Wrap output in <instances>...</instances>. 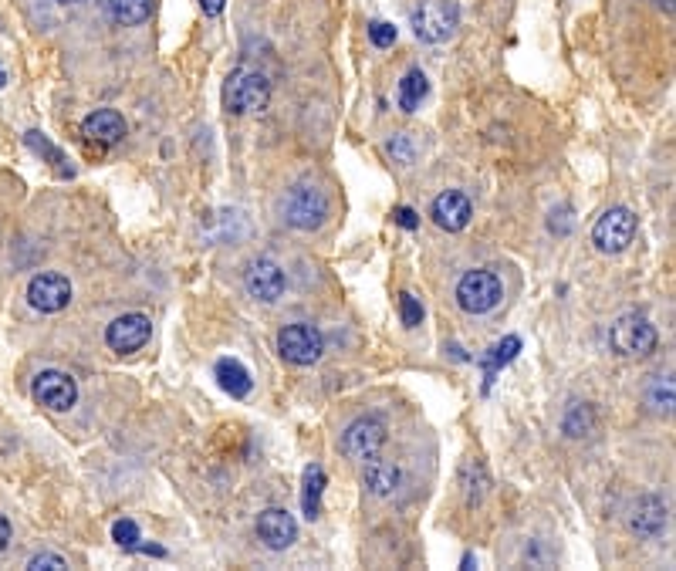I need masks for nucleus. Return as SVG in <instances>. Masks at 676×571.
I'll return each instance as SVG.
<instances>
[{"label":"nucleus","mask_w":676,"mask_h":571,"mask_svg":"<svg viewBox=\"0 0 676 571\" xmlns=\"http://www.w3.org/2000/svg\"><path fill=\"white\" fill-rule=\"evenodd\" d=\"M149 335H153V321H149V315L129 311V315H119L109 328H105V345H109L115 355H132L149 342Z\"/></svg>","instance_id":"nucleus-11"},{"label":"nucleus","mask_w":676,"mask_h":571,"mask_svg":"<svg viewBox=\"0 0 676 571\" xmlns=\"http://www.w3.org/2000/svg\"><path fill=\"white\" fill-rule=\"evenodd\" d=\"M636 237V217L633 210L626 207H612L595 220L592 227V244L599 247L602 254H622Z\"/></svg>","instance_id":"nucleus-7"},{"label":"nucleus","mask_w":676,"mask_h":571,"mask_svg":"<svg viewBox=\"0 0 676 571\" xmlns=\"http://www.w3.org/2000/svg\"><path fill=\"white\" fill-rule=\"evenodd\" d=\"M322 490H325V470L318 467V463H311L305 470V494H301V511H305L308 521L322 511Z\"/></svg>","instance_id":"nucleus-21"},{"label":"nucleus","mask_w":676,"mask_h":571,"mask_svg":"<svg viewBox=\"0 0 676 571\" xmlns=\"http://www.w3.org/2000/svg\"><path fill=\"white\" fill-rule=\"evenodd\" d=\"M595 426V416H592V406L585 403H572L565 409V419H562V430L568 436H585Z\"/></svg>","instance_id":"nucleus-25"},{"label":"nucleus","mask_w":676,"mask_h":571,"mask_svg":"<svg viewBox=\"0 0 676 571\" xmlns=\"http://www.w3.org/2000/svg\"><path fill=\"white\" fill-rule=\"evenodd\" d=\"M660 7H666V11H673V0H656Z\"/></svg>","instance_id":"nucleus-36"},{"label":"nucleus","mask_w":676,"mask_h":571,"mask_svg":"<svg viewBox=\"0 0 676 571\" xmlns=\"http://www.w3.org/2000/svg\"><path fill=\"white\" fill-rule=\"evenodd\" d=\"M271 98V82L264 71L257 68H237L230 71L227 85H224V105L227 112L247 115V112H261Z\"/></svg>","instance_id":"nucleus-2"},{"label":"nucleus","mask_w":676,"mask_h":571,"mask_svg":"<svg viewBox=\"0 0 676 571\" xmlns=\"http://www.w3.org/2000/svg\"><path fill=\"white\" fill-rule=\"evenodd\" d=\"M28 568L31 571H61V568H68V561L61 558V555H51V551H44V555H34L28 561Z\"/></svg>","instance_id":"nucleus-29"},{"label":"nucleus","mask_w":676,"mask_h":571,"mask_svg":"<svg viewBox=\"0 0 676 571\" xmlns=\"http://www.w3.org/2000/svg\"><path fill=\"white\" fill-rule=\"evenodd\" d=\"M24 142H28V146H31L41 159H48V163L55 166L58 173H71L65 153H61V149H58L48 136H44V132H28V136H24Z\"/></svg>","instance_id":"nucleus-23"},{"label":"nucleus","mask_w":676,"mask_h":571,"mask_svg":"<svg viewBox=\"0 0 676 571\" xmlns=\"http://www.w3.org/2000/svg\"><path fill=\"white\" fill-rule=\"evenodd\" d=\"M105 7H109V17L115 24H122V28H136V24L149 21V14H153V0H105Z\"/></svg>","instance_id":"nucleus-19"},{"label":"nucleus","mask_w":676,"mask_h":571,"mask_svg":"<svg viewBox=\"0 0 676 571\" xmlns=\"http://www.w3.org/2000/svg\"><path fill=\"white\" fill-rule=\"evenodd\" d=\"M369 41L376 44V48H393L396 44V28L386 21H372L369 24Z\"/></svg>","instance_id":"nucleus-28"},{"label":"nucleus","mask_w":676,"mask_h":571,"mask_svg":"<svg viewBox=\"0 0 676 571\" xmlns=\"http://www.w3.org/2000/svg\"><path fill=\"white\" fill-rule=\"evenodd\" d=\"M244 288L254 301H261V305H274L284 294V288H288V274H284V267L278 261H271V257H257L244 271Z\"/></svg>","instance_id":"nucleus-9"},{"label":"nucleus","mask_w":676,"mask_h":571,"mask_svg":"<svg viewBox=\"0 0 676 571\" xmlns=\"http://www.w3.org/2000/svg\"><path fill=\"white\" fill-rule=\"evenodd\" d=\"M112 541L119 544V548H126V551H142V534H139V524L136 521H129V517H122V521H115V528H112Z\"/></svg>","instance_id":"nucleus-26"},{"label":"nucleus","mask_w":676,"mask_h":571,"mask_svg":"<svg viewBox=\"0 0 676 571\" xmlns=\"http://www.w3.org/2000/svg\"><path fill=\"white\" fill-rule=\"evenodd\" d=\"M31 392L38 399V406L51 409V413H68L78 403V382L61 369H41L34 376Z\"/></svg>","instance_id":"nucleus-8"},{"label":"nucleus","mask_w":676,"mask_h":571,"mask_svg":"<svg viewBox=\"0 0 676 571\" xmlns=\"http://www.w3.org/2000/svg\"><path fill=\"white\" fill-rule=\"evenodd\" d=\"M257 538L264 541V548L271 551H284L298 541V521L281 507H268V511L257 514Z\"/></svg>","instance_id":"nucleus-14"},{"label":"nucleus","mask_w":676,"mask_h":571,"mask_svg":"<svg viewBox=\"0 0 676 571\" xmlns=\"http://www.w3.org/2000/svg\"><path fill=\"white\" fill-rule=\"evenodd\" d=\"M217 382H220V389L227 392L230 399H244V396H251V389H254V379H251V372L244 369L237 359H220L217 362Z\"/></svg>","instance_id":"nucleus-18"},{"label":"nucleus","mask_w":676,"mask_h":571,"mask_svg":"<svg viewBox=\"0 0 676 571\" xmlns=\"http://www.w3.org/2000/svg\"><path fill=\"white\" fill-rule=\"evenodd\" d=\"M548 227L555 230V234H568L572 230V210H558V213H551V220H548Z\"/></svg>","instance_id":"nucleus-32"},{"label":"nucleus","mask_w":676,"mask_h":571,"mask_svg":"<svg viewBox=\"0 0 676 571\" xmlns=\"http://www.w3.org/2000/svg\"><path fill=\"white\" fill-rule=\"evenodd\" d=\"M7 85V71H4V65H0V88Z\"/></svg>","instance_id":"nucleus-37"},{"label":"nucleus","mask_w":676,"mask_h":571,"mask_svg":"<svg viewBox=\"0 0 676 571\" xmlns=\"http://www.w3.org/2000/svg\"><path fill=\"white\" fill-rule=\"evenodd\" d=\"M426 92H430L426 75L420 68H409L403 75V82H399V109H403L406 115H413L416 109H420V102L426 98Z\"/></svg>","instance_id":"nucleus-20"},{"label":"nucleus","mask_w":676,"mask_h":571,"mask_svg":"<svg viewBox=\"0 0 676 571\" xmlns=\"http://www.w3.org/2000/svg\"><path fill=\"white\" fill-rule=\"evenodd\" d=\"M518 349H521V342L518 338H504L501 345H494L491 352L484 355V376H487V382H484V389H491V382H494V376H497V369H504L507 362L514 359V355H518Z\"/></svg>","instance_id":"nucleus-22"},{"label":"nucleus","mask_w":676,"mask_h":571,"mask_svg":"<svg viewBox=\"0 0 676 571\" xmlns=\"http://www.w3.org/2000/svg\"><path fill=\"white\" fill-rule=\"evenodd\" d=\"M28 301L34 311H41V315H58V311H65L71 301V281L58 271L34 274L28 284Z\"/></svg>","instance_id":"nucleus-12"},{"label":"nucleus","mask_w":676,"mask_h":571,"mask_svg":"<svg viewBox=\"0 0 676 571\" xmlns=\"http://www.w3.org/2000/svg\"><path fill=\"white\" fill-rule=\"evenodd\" d=\"M200 4H203V14H210V17H217L224 11V0H200Z\"/></svg>","instance_id":"nucleus-34"},{"label":"nucleus","mask_w":676,"mask_h":571,"mask_svg":"<svg viewBox=\"0 0 676 571\" xmlns=\"http://www.w3.org/2000/svg\"><path fill=\"white\" fill-rule=\"evenodd\" d=\"M55 4H61V7H75V4H85V0H55Z\"/></svg>","instance_id":"nucleus-35"},{"label":"nucleus","mask_w":676,"mask_h":571,"mask_svg":"<svg viewBox=\"0 0 676 571\" xmlns=\"http://www.w3.org/2000/svg\"><path fill=\"white\" fill-rule=\"evenodd\" d=\"M281 220L291 230L311 234V230H318L328 220V196L311 183H295L281 196Z\"/></svg>","instance_id":"nucleus-1"},{"label":"nucleus","mask_w":676,"mask_h":571,"mask_svg":"<svg viewBox=\"0 0 676 571\" xmlns=\"http://www.w3.org/2000/svg\"><path fill=\"white\" fill-rule=\"evenodd\" d=\"M430 217L437 220V227L450 230V234H460V230L470 223V217H474V203L467 200V193L447 190V193H440L437 200H433Z\"/></svg>","instance_id":"nucleus-15"},{"label":"nucleus","mask_w":676,"mask_h":571,"mask_svg":"<svg viewBox=\"0 0 676 571\" xmlns=\"http://www.w3.org/2000/svg\"><path fill=\"white\" fill-rule=\"evenodd\" d=\"M399 318H403V325L406 328H416L423 321V305H420V298H413L409 291H403L399 294Z\"/></svg>","instance_id":"nucleus-27"},{"label":"nucleus","mask_w":676,"mask_h":571,"mask_svg":"<svg viewBox=\"0 0 676 571\" xmlns=\"http://www.w3.org/2000/svg\"><path fill=\"white\" fill-rule=\"evenodd\" d=\"M393 220H396L403 230H416V227H420V213L409 210V207H396V210H393Z\"/></svg>","instance_id":"nucleus-31"},{"label":"nucleus","mask_w":676,"mask_h":571,"mask_svg":"<svg viewBox=\"0 0 676 571\" xmlns=\"http://www.w3.org/2000/svg\"><path fill=\"white\" fill-rule=\"evenodd\" d=\"M460 28V4L457 0H423L413 11V34L426 44H440L453 38Z\"/></svg>","instance_id":"nucleus-5"},{"label":"nucleus","mask_w":676,"mask_h":571,"mask_svg":"<svg viewBox=\"0 0 676 571\" xmlns=\"http://www.w3.org/2000/svg\"><path fill=\"white\" fill-rule=\"evenodd\" d=\"M366 467H362V484H366V490L372 497H393L399 490V480H403V474H399L396 463L382 460L379 453L369 460H362Z\"/></svg>","instance_id":"nucleus-17"},{"label":"nucleus","mask_w":676,"mask_h":571,"mask_svg":"<svg viewBox=\"0 0 676 571\" xmlns=\"http://www.w3.org/2000/svg\"><path fill=\"white\" fill-rule=\"evenodd\" d=\"M609 345L612 352L626 355V359H643V355H653L656 345H660V335H656L653 321L646 315H636V311H629V315H622L612 321L609 328Z\"/></svg>","instance_id":"nucleus-3"},{"label":"nucleus","mask_w":676,"mask_h":571,"mask_svg":"<svg viewBox=\"0 0 676 571\" xmlns=\"http://www.w3.org/2000/svg\"><path fill=\"white\" fill-rule=\"evenodd\" d=\"M325 352V335L308 321L284 325L278 332V355L291 365H315Z\"/></svg>","instance_id":"nucleus-6"},{"label":"nucleus","mask_w":676,"mask_h":571,"mask_svg":"<svg viewBox=\"0 0 676 571\" xmlns=\"http://www.w3.org/2000/svg\"><path fill=\"white\" fill-rule=\"evenodd\" d=\"M629 528H633L636 538L656 541V538H663L666 528H670V511H666V504L660 497L646 494V497H639L633 504V511H629Z\"/></svg>","instance_id":"nucleus-13"},{"label":"nucleus","mask_w":676,"mask_h":571,"mask_svg":"<svg viewBox=\"0 0 676 571\" xmlns=\"http://www.w3.org/2000/svg\"><path fill=\"white\" fill-rule=\"evenodd\" d=\"M7 544H11V521H7V517L0 514V551H4Z\"/></svg>","instance_id":"nucleus-33"},{"label":"nucleus","mask_w":676,"mask_h":571,"mask_svg":"<svg viewBox=\"0 0 676 571\" xmlns=\"http://www.w3.org/2000/svg\"><path fill=\"white\" fill-rule=\"evenodd\" d=\"M386 149H389V156L399 159V163H413V142H409V136H396Z\"/></svg>","instance_id":"nucleus-30"},{"label":"nucleus","mask_w":676,"mask_h":571,"mask_svg":"<svg viewBox=\"0 0 676 571\" xmlns=\"http://www.w3.org/2000/svg\"><path fill=\"white\" fill-rule=\"evenodd\" d=\"M504 298V284L494 271L487 267H477V271H467L464 278L457 281V305L467 311V315H487L501 305Z\"/></svg>","instance_id":"nucleus-4"},{"label":"nucleus","mask_w":676,"mask_h":571,"mask_svg":"<svg viewBox=\"0 0 676 571\" xmlns=\"http://www.w3.org/2000/svg\"><path fill=\"white\" fill-rule=\"evenodd\" d=\"M82 136L85 142H95V146H115L126 136V119L115 109H95L82 122Z\"/></svg>","instance_id":"nucleus-16"},{"label":"nucleus","mask_w":676,"mask_h":571,"mask_svg":"<svg viewBox=\"0 0 676 571\" xmlns=\"http://www.w3.org/2000/svg\"><path fill=\"white\" fill-rule=\"evenodd\" d=\"M382 443H386V423L376 416L355 419V423L345 426V433H342V453L349 460H359V463L376 457V453L382 450Z\"/></svg>","instance_id":"nucleus-10"},{"label":"nucleus","mask_w":676,"mask_h":571,"mask_svg":"<svg viewBox=\"0 0 676 571\" xmlns=\"http://www.w3.org/2000/svg\"><path fill=\"white\" fill-rule=\"evenodd\" d=\"M673 379L670 376H656L646 389V403L656 409V413H673Z\"/></svg>","instance_id":"nucleus-24"}]
</instances>
